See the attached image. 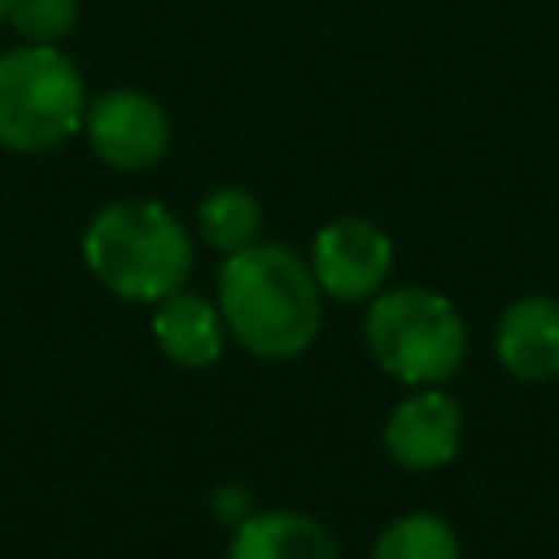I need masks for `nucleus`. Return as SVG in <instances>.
<instances>
[{"instance_id": "3", "label": "nucleus", "mask_w": 559, "mask_h": 559, "mask_svg": "<svg viewBox=\"0 0 559 559\" xmlns=\"http://www.w3.org/2000/svg\"><path fill=\"white\" fill-rule=\"evenodd\" d=\"M87 114L79 66L52 44L0 57V144L13 153H48L66 144Z\"/></svg>"}, {"instance_id": "5", "label": "nucleus", "mask_w": 559, "mask_h": 559, "mask_svg": "<svg viewBox=\"0 0 559 559\" xmlns=\"http://www.w3.org/2000/svg\"><path fill=\"white\" fill-rule=\"evenodd\" d=\"M83 131H87L92 153L114 170H148L162 162L170 144L166 109L148 92H135V87L96 96L83 114Z\"/></svg>"}, {"instance_id": "7", "label": "nucleus", "mask_w": 559, "mask_h": 559, "mask_svg": "<svg viewBox=\"0 0 559 559\" xmlns=\"http://www.w3.org/2000/svg\"><path fill=\"white\" fill-rule=\"evenodd\" d=\"M463 441V411L441 389H419L393 406L384 424V450L411 472L445 467Z\"/></svg>"}, {"instance_id": "1", "label": "nucleus", "mask_w": 559, "mask_h": 559, "mask_svg": "<svg viewBox=\"0 0 559 559\" xmlns=\"http://www.w3.org/2000/svg\"><path fill=\"white\" fill-rule=\"evenodd\" d=\"M218 310L231 336L258 358H297L319 336L314 271L288 245H249L218 271Z\"/></svg>"}, {"instance_id": "11", "label": "nucleus", "mask_w": 559, "mask_h": 559, "mask_svg": "<svg viewBox=\"0 0 559 559\" xmlns=\"http://www.w3.org/2000/svg\"><path fill=\"white\" fill-rule=\"evenodd\" d=\"M197 223H201V236L218 253H240V249L258 245V236H262V205L245 188H214L201 201Z\"/></svg>"}, {"instance_id": "13", "label": "nucleus", "mask_w": 559, "mask_h": 559, "mask_svg": "<svg viewBox=\"0 0 559 559\" xmlns=\"http://www.w3.org/2000/svg\"><path fill=\"white\" fill-rule=\"evenodd\" d=\"M4 22H13V31L31 44H57L74 31L79 0H9Z\"/></svg>"}, {"instance_id": "2", "label": "nucleus", "mask_w": 559, "mask_h": 559, "mask_svg": "<svg viewBox=\"0 0 559 559\" xmlns=\"http://www.w3.org/2000/svg\"><path fill=\"white\" fill-rule=\"evenodd\" d=\"M87 271L127 301H162L192 271L183 223L157 201H114L83 231Z\"/></svg>"}, {"instance_id": "10", "label": "nucleus", "mask_w": 559, "mask_h": 559, "mask_svg": "<svg viewBox=\"0 0 559 559\" xmlns=\"http://www.w3.org/2000/svg\"><path fill=\"white\" fill-rule=\"evenodd\" d=\"M153 336L179 367H210L223 354V310L197 293H170L157 301Z\"/></svg>"}, {"instance_id": "14", "label": "nucleus", "mask_w": 559, "mask_h": 559, "mask_svg": "<svg viewBox=\"0 0 559 559\" xmlns=\"http://www.w3.org/2000/svg\"><path fill=\"white\" fill-rule=\"evenodd\" d=\"M4 13H9V0H0V22H4Z\"/></svg>"}, {"instance_id": "12", "label": "nucleus", "mask_w": 559, "mask_h": 559, "mask_svg": "<svg viewBox=\"0 0 559 559\" xmlns=\"http://www.w3.org/2000/svg\"><path fill=\"white\" fill-rule=\"evenodd\" d=\"M371 559H459V537L441 515L411 511L376 537Z\"/></svg>"}, {"instance_id": "8", "label": "nucleus", "mask_w": 559, "mask_h": 559, "mask_svg": "<svg viewBox=\"0 0 559 559\" xmlns=\"http://www.w3.org/2000/svg\"><path fill=\"white\" fill-rule=\"evenodd\" d=\"M498 362L524 380L542 384L559 376V301L555 297H520L502 310L493 336Z\"/></svg>"}, {"instance_id": "6", "label": "nucleus", "mask_w": 559, "mask_h": 559, "mask_svg": "<svg viewBox=\"0 0 559 559\" xmlns=\"http://www.w3.org/2000/svg\"><path fill=\"white\" fill-rule=\"evenodd\" d=\"M393 266V245L389 236L367 223V218H332L314 236V284L336 297V301H358L371 297Z\"/></svg>"}, {"instance_id": "9", "label": "nucleus", "mask_w": 559, "mask_h": 559, "mask_svg": "<svg viewBox=\"0 0 559 559\" xmlns=\"http://www.w3.org/2000/svg\"><path fill=\"white\" fill-rule=\"evenodd\" d=\"M227 559H336V542L301 511H262L236 524Z\"/></svg>"}, {"instance_id": "4", "label": "nucleus", "mask_w": 559, "mask_h": 559, "mask_svg": "<svg viewBox=\"0 0 559 559\" xmlns=\"http://www.w3.org/2000/svg\"><path fill=\"white\" fill-rule=\"evenodd\" d=\"M367 349L402 384H441L467 354V328L441 293L393 288L367 310Z\"/></svg>"}]
</instances>
